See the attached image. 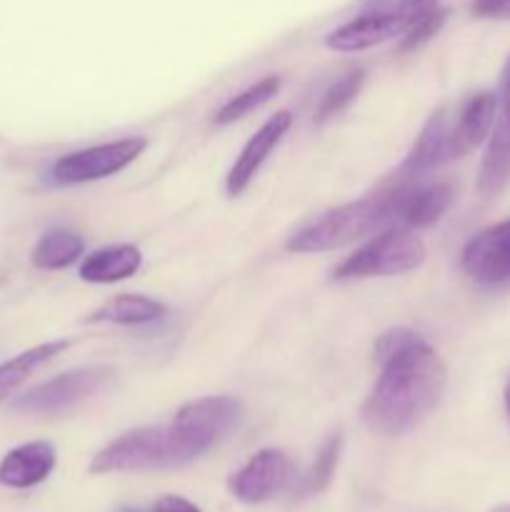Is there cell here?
Listing matches in <instances>:
<instances>
[{
	"label": "cell",
	"instance_id": "6da1fadb",
	"mask_svg": "<svg viewBox=\"0 0 510 512\" xmlns=\"http://www.w3.org/2000/svg\"><path fill=\"white\" fill-rule=\"evenodd\" d=\"M380 375L363 403V423L378 435H403L433 413L448 385L443 358L418 333L388 330L375 343Z\"/></svg>",
	"mask_w": 510,
	"mask_h": 512
},
{
	"label": "cell",
	"instance_id": "7a4b0ae2",
	"mask_svg": "<svg viewBox=\"0 0 510 512\" xmlns=\"http://www.w3.org/2000/svg\"><path fill=\"white\" fill-rule=\"evenodd\" d=\"M218 440L188 423L145 425L120 435L90 460V475L173 470L203 458Z\"/></svg>",
	"mask_w": 510,
	"mask_h": 512
},
{
	"label": "cell",
	"instance_id": "3957f363",
	"mask_svg": "<svg viewBox=\"0 0 510 512\" xmlns=\"http://www.w3.org/2000/svg\"><path fill=\"white\" fill-rule=\"evenodd\" d=\"M403 190L405 183L388 180L375 193L328 210L320 218L310 220L308 225L295 230L285 240V250L295 255L328 253V250L348 248V245L358 243L368 235L380 233L388 225H398Z\"/></svg>",
	"mask_w": 510,
	"mask_h": 512
},
{
	"label": "cell",
	"instance_id": "277c9868",
	"mask_svg": "<svg viewBox=\"0 0 510 512\" xmlns=\"http://www.w3.org/2000/svg\"><path fill=\"white\" fill-rule=\"evenodd\" d=\"M423 238L418 230L405 225H388L378 235L360 245L355 253L340 260L333 270V280H365V278H393V275L418 270L425 263Z\"/></svg>",
	"mask_w": 510,
	"mask_h": 512
},
{
	"label": "cell",
	"instance_id": "5b68a950",
	"mask_svg": "<svg viewBox=\"0 0 510 512\" xmlns=\"http://www.w3.org/2000/svg\"><path fill=\"white\" fill-rule=\"evenodd\" d=\"M115 380V370L108 365H85V368L65 370L55 378L45 380L38 388L18 395L13 400V410L28 415H60L90 398L108 390Z\"/></svg>",
	"mask_w": 510,
	"mask_h": 512
},
{
	"label": "cell",
	"instance_id": "8992f818",
	"mask_svg": "<svg viewBox=\"0 0 510 512\" xmlns=\"http://www.w3.org/2000/svg\"><path fill=\"white\" fill-rule=\"evenodd\" d=\"M145 148H148V138L133 135V138L110 140V143L75 150V153L55 160L53 168H50V180L55 185L70 188V185H85L95 183V180L113 178L115 173L133 165L145 153Z\"/></svg>",
	"mask_w": 510,
	"mask_h": 512
},
{
	"label": "cell",
	"instance_id": "52a82bcc",
	"mask_svg": "<svg viewBox=\"0 0 510 512\" xmlns=\"http://www.w3.org/2000/svg\"><path fill=\"white\" fill-rule=\"evenodd\" d=\"M460 268L480 288H510V218L475 233L465 243Z\"/></svg>",
	"mask_w": 510,
	"mask_h": 512
},
{
	"label": "cell",
	"instance_id": "ba28073f",
	"mask_svg": "<svg viewBox=\"0 0 510 512\" xmlns=\"http://www.w3.org/2000/svg\"><path fill=\"white\" fill-rule=\"evenodd\" d=\"M495 95H498V115H495L488 148H485L483 163H480L478 183H475L480 198H495L510 183V55L500 70Z\"/></svg>",
	"mask_w": 510,
	"mask_h": 512
},
{
	"label": "cell",
	"instance_id": "9c48e42d",
	"mask_svg": "<svg viewBox=\"0 0 510 512\" xmlns=\"http://www.w3.org/2000/svg\"><path fill=\"white\" fill-rule=\"evenodd\" d=\"M288 455L278 448H263L228 478V490L245 505H263L288 483Z\"/></svg>",
	"mask_w": 510,
	"mask_h": 512
},
{
	"label": "cell",
	"instance_id": "30bf717a",
	"mask_svg": "<svg viewBox=\"0 0 510 512\" xmlns=\"http://www.w3.org/2000/svg\"><path fill=\"white\" fill-rule=\"evenodd\" d=\"M495 115H498V95L490 93V90L468 95L458 108H450L448 148L453 163L488 143Z\"/></svg>",
	"mask_w": 510,
	"mask_h": 512
},
{
	"label": "cell",
	"instance_id": "8fae6325",
	"mask_svg": "<svg viewBox=\"0 0 510 512\" xmlns=\"http://www.w3.org/2000/svg\"><path fill=\"white\" fill-rule=\"evenodd\" d=\"M293 128V113L290 110H278L275 115H270L255 135H250L248 143L243 145V150L238 153L235 163L230 165L228 178H225V193L230 198H238L240 193L248 190V185L253 183L255 175L260 173V168L265 165V160L270 158L275 148L280 145V140L288 135V130Z\"/></svg>",
	"mask_w": 510,
	"mask_h": 512
},
{
	"label": "cell",
	"instance_id": "7c38bea8",
	"mask_svg": "<svg viewBox=\"0 0 510 512\" xmlns=\"http://www.w3.org/2000/svg\"><path fill=\"white\" fill-rule=\"evenodd\" d=\"M405 25H408V18L395 8L365 10V13L355 15L353 20L343 23L340 28L330 30L325 35V45L335 53H360V50L388 43L395 35L400 38Z\"/></svg>",
	"mask_w": 510,
	"mask_h": 512
},
{
	"label": "cell",
	"instance_id": "4fadbf2b",
	"mask_svg": "<svg viewBox=\"0 0 510 512\" xmlns=\"http://www.w3.org/2000/svg\"><path fill=\"white\" fill-rule=\"evenodd\" d=\"M58 463L53 443L33 440L8 450L0 460V485L10 490H30L45 483Z\"/></svg>",
	"mask_w": 510,
	"mask_h": 512
},
{
	"label": "cell",
	"instance_id": "5bb4252c",
	"mask_svg": "<svg viewBox=\"0 0 510 512\" xmlns=\"http://www.w3.org/2000/svg\"><path fill=\"white\" fill-rule=\"evenodd\" d=\"M455 200V188L448 180H438V183H405L403 190V205H400L398 225L405 228L423 230L438 223Z\"/></svg>",
	"mask_w": 510,
	"mask_h": 512
},
{
	"label": "cell",
	"instance_id": "9a60e30c",
	"mask_svg": "<svg viewBox=\"0 0 510 512\" xmlns=\"http://www.w3.org/2000/svg\"><path fill=\"white\" fill-rule=\"evenodd\" d=\"M243 415L245 405L243 400L235 398V395H208V398H198L185 403L183 408L175 413V420L193 425V428L203 430V433L220 440L225 438L230 430L238 428Z\"/></svg>",
	"mask_w": 510,
	"mask_h": 512
},
{
	"label": "cell",
	"instance_id": "2e32d148",
	"mask_svg": "<svg viewBox=\"0 0 510 512\" xmlns=\"http://www.w3.org/2000/svg\"><path fill=\"white\" fill-rule=\"evenodd\" d=\"M143 268V253L130 243L105 245L85 255L78 265V278L93 285H113L133 278Z\"/></svg>",
	"mask_w": 510,
	"mask_h": 512
},
{
	"label": "cell",
	"instance_id": "e0dca14e",
	"mask_svg": "<svg viewBox=\"0 0 510 512\" xmlns=\"http://www.w3.org/2000/svg\"><path fill=\"white\" fill-rule=\"evenodd\" d=\"M168 315L160 300L140 293H120L105 300L88 318V323H113V325H150Z\"/></svg>",
	"mask_w": 510,
	"mask_h": 512
},
{
	"label": "cell",
	"instance_id": "ac0fdd59",
	"mask_svg": "<svg viewBox=\"0 0 510 512\" xmlns=\"http://www.w3.org/2000/svg\"><path fill=\"white\" fill-rule=\"evenodd\" d=\"M68 348L70 340H48V343H40L35 345V348L23 350V353L15 355V358L5 360V363L0 365V403H5L10 395L18 393L30 375L38 373L45 363L58 358V355Z\"/></svg>",
	"mask_w": 510,
	"mask_h": 512
},
{
	"label": "cell",
	"instance_id": "d6986e66",
	"mask_svg": "<svg viewBox=\"0 0 510 512\" xmlns=\"http://www.w3.org/2000/svg\"><path fill=\"white\" fill-rule=\"evenodd\" d=\"M83 253V235L70 228H53L40 235V240L30 250V260L40 270H65L78 263Z\"/></svg>",
	"mask_w": 510,
	"mask_h": 512
},
{
	"label": "cell",
	"instance_id": "ffe728a7",
	"mask_svg": "<svg viewBox=\"0 0 510 512\" xmlns=\"http://www.w3.org/2000/svg\"><path fill=\"white\" fill-rule=\"evenodd\" d=\"M280 85H283V78H280V75H265V78H260L258 83L248 85L245 90L235 93L233 98L225 100V103L218 108V113L213 115V123L218 125V128L238 123V120H243L245 115H250L253 110L263 108L265 103H270V100L280 93Z\"/></svg>",
	"mask_w": 510,
	"mask_h": 512
},
{
	"label": "cell",
	"instance_id": "44dd1931",
	"mask_svg": "<svg viewBox=\"0 0 510 512\" xmlns=\"http://www.w3.org/2000/svg\"><path fill=\"white\" fill-rule=\"evenodd\" d=\"M365 85V70L358 68V70H348L345 75H340L335 83H330L328 88H325V93L320 95V103L318 108H315V115L313 120L318 125L328 123V120H333L335 115L343 113L345 108H348L350 103H353L355 98L360 95V90H363Z\"/></svg>",
	"mask_w": 510,
	"mask_h": 512
},
{
	"label": "cell",
	"instance_id": "7402d4cb",
	"mask_svg": "<svg viewBox=\"0 0 510 512\" xmlns=\"http://www.w3.org/2000/svg\"><path fill=\"white\" fill-rule=\"evenodd\" d=\"M340 453H343V435L333 433L323 445H320L313 465H310L308 473H305L303 478L305 495H318L323 493V490H328V485L333 483L335 478V470H338Z\"/></svg>",
	"mask_w": 510,
	"mask_h": 512
},
{
	"label": "cell",
	"instance_id": "603a6c76",
	"mask_svg": "<svg viewBox=\"0 0 510 512\" xmlns=\"http://www.w3.org/2000/svg\"><path fill=\"white\" fill-rule=\"evenodd\" d=\"M445 20H448V10L435 5V8L425 10V13L415 15L408 25H405L403 35H400V53H408V50H418L423 48L425 43L435 38V35L443 30Z\"/></svg>",
	"mask_w": 510,
	"mask_h": 512
},
{
	"label": "cell",
	"instance_id": "cb8c5ba5",
	"mask_svg": "<svg viewBox=\"0 0 510 512\" xmlns=\"http://www.w3.org/2000/svg\"><path fill=\"white\" fill-rule=\"evenodd\" d=\"M473 13L480 18L510 20V0H473Z\"/></svg>",
	"mask_w": 510,
	"mask_h": 512
},
{
	"label": "cell",
	"instance_id": "d4e9b609",
	"mask_svg": "<svg viewBox=\"0 0 510 512\" xmlns=\"http://www.w3.org/2000/svg\"><path fill=\"white\" fill-rule=\"evenodd\" d=\"M153 512H203L195 503H190L183 495H163L153 505Z\"/></svg>",
	"mask_w": 510,
	"mask_h": 512
},
{
	"label": "cell",
	"instance_id": "484cf974",
	"mask_svg": "<svg viewBox=\"0 0 510 512\" xmlns=\"http://www.w3.org/2000/svg\"><path fill=\"white\" fill-rule=\"evenodd\" d=\"M503 400H505V410H508V418H510V383L505 385V393H503Z\"/></svg>",
	"mask_w": 510,
	"mask_h": 512
},
{
	"label": "cell",
	"instance_id": "4316f807",
	"mask_svg": "<svg viewBox=\"0 0 510 512\" xmlns=\"http://www.w3.org/2000/svg\"><path fill=\"white\" fill-rule=\"evenodd\" d=\"M490 512H510V505H498V508H493Z\"/></svg>",
	"mask_w": 510,
	"mask_h": 512
}]
</instances>
